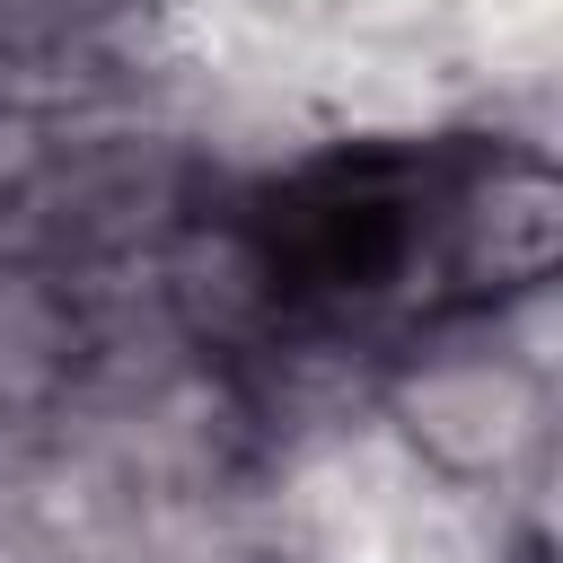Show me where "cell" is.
Listing matches in <instances>:
<instances>
[{
	"instance_id": "1",
	"label": "cell",
	"mask_w": 563,
	"mask_h": 563,
	"mask_svg": "<svg viewBox=\"0 0 563 563\" xmlns=\"http://www.w3.org/2000/svg\"><path fill=\"white\" fill-rule=\"evenodd\" d=\"M405 422H413V440L440 457V466H457V475H484V466H501L510 457V440L528 431V387H519V369H501L493 352H431V361H413V378H405Z\"/></svg>"
}]
</instances>
